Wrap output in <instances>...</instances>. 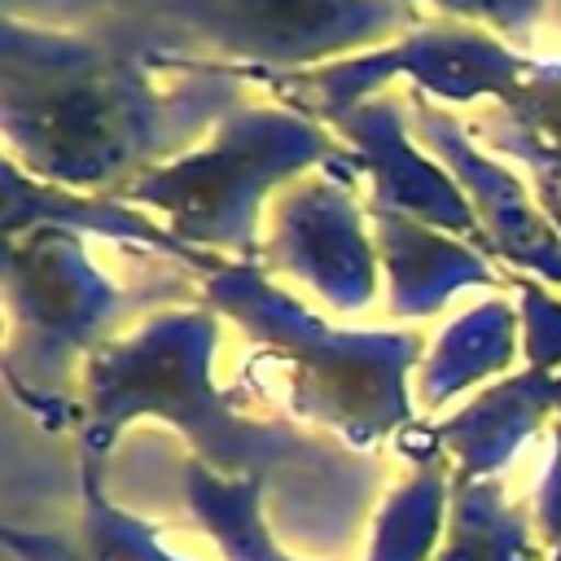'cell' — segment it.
Returning <instances> with one entry per match:
<instances>
[{"mask_svg":"<svg viewBox=\"0 0 561 561\" xmlns=\"http://www.w3.org/2000/svg\"><path fill=\"white\" fill-rule=\"evenodd\" d=\"M136 412H158L175 421L202 447L206 465L228 478H263L267 465H280L285 456H294V443H285L280 434L232 421L206 394L197 359L167 342L145 346L96 377L88 443L105 447L110 434Z\"/></svg>","mask_w":561,"mask_h":561,"instance_id":"1","label":"cell"},{"mask_svg":"<svg viewBox=\"0 0 561 561\" xmlns=\"http://www.w3.org/2000/svg\"><path fill=\"white\" fill-rule=\"evenodd\" d=\"M13 552L26 561H188L162 543V530L123 513L118 504L105 500L96 482V460L88 456V478H83V522H79V543L44 539V535H4Z\"/></svg>","mask_w":561,"mask_h":561,"instance_id":"2","label":"cell"},{"mask_svg":"<svg viewBox=\"0 0 561 561\" xmlns=\"http://www.w3.org/2000/svg\"><path fill=\"white\" fill-rule=\"evenodd\" d=\"M184 495L197 526L215 539L224 561H298L280 548L263 508V478H228L210 465H188Z\"/></svg>","mask_w":561,"mask_h":561,"instance_id":"3","label":"cell"},{"mask_svg":"<svg viewBox=\"0 0 561 561\" xmlns=\"http://www.w3.org/2000/svg\"><path fill=\"white\" fill-rule=\"evenodd\" d=\"M539 530L508 508L500 482H456L451 517L434 561H539Z\"/></svg>","mask_w":561,"mask_h":561,"instance_id":"4","label":"cell"},{"mask_svg":"<svg viewBox=\"0 0 561 561\" xmlns=\"http://www.w3.org/2000/svg\"><path fill=\"white\" fill-rule=\"evenodd\" d=\"M451 495H456V486H447L443 469L421 465L381 504L364 561H434V552L443 548V535H447Z\"/></svg>","mask_w":561,"mask_h":561,"instance_id":"5","label":"cell"},{"mask_svg":"<svg viewBox=\"0 0 561 561\" xmlns=\"http://www.w3.org/2000/svg\"><path fill=\"white\" fill-rule=\"evenodd\" d=\"M535 530L548 548L561 543V447H557V460L548 469V478L539 482V500H535Z\"/></svg>","mask_w":561,"mask_h":561,"instance_id":"6","label":"cell"},{"mask_svg":"<svg viewBox=\"0 0 561 561\" xmlns=\"http://www.w3.org/2000/svg\"><path fill=\"white\" fill-rule=\"evenodd\" d=\"M548 561H561V543H557V548H552V557H548Z\"/></svg>","mask_w":561,"mask_h":561,"instance_id":"7","label":"cell"}]
</instances>
